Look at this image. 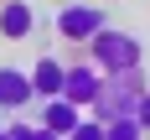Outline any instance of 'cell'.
<instances>
[{
  "label": "cell",
  "mask_w": 150,
  "mask_h": 140,
  "mask_svg": "<svg viewBox=\"0 0 150 140\" xmlns=\"http://www.w3.org/2000/svg\"><path fill=\"white\" fill-rule=\"evenodd\" d=\"M135 119H140V130H145V135H150V93H145V99H140V114H135Z\"/></svg>",
  "instance_id": "obj_12"
},
{
  "label": "cell",
  "mask_w": 150,
  "mask_h": 140,
  "mask_svg": "<svg viewBox=\"0 0 150 140\" xmlns=\"http://www.w3.org/2000/svg\"><path fill=\"white\" fill-rule=\"evenodd\" d=\"M104 140H145L140 119H119V124H104Z\"/></svg>",
  "instance_id": "obj_9"
},
{
  "label": "cell",
  "mask_w": 150,
  "mask_h": 140,
  "mask_svg": "<svg viewBox=\"0 0 150 140\" xmlns=\"http://www.w3.org/2000/svg\"><path fill=\"white\" fill-rule=\"evenodd\" d=\"M73 140H104V124H98V119H83L73 130Z\"/></svg>",
  "instance_id": "obj_11"
},
{
  "label": "cell",
  "mask_w": 150,
  "mask_h": 140,
  "mask_svg": "<svg viewBox=\"0 0 150 140\" xmlns=\"http://www.w3.org/2000/svg\"><path fill=\"white\" fill-rule=\"evenodd\" d=\"M36 31V5L31 0H5L0 5V36L5 42H26Z\"/></svg>",
  "instance_id": "obj_5"
},
{
  "label": "cell",
  "mask_w": 150,
  "mask_h": 140,
  "mask_svg": "<svg viewBox=\"0 0 150 140\" xmlns=\"http://www.w3.org/2000/svg\"><path fill=\"white\" fill-rule=\"evenodd\" d=\"M42 130H52V135H62V140H73V130L83 124V114H78L67 99H52V104H42Z\"/></svg>",
  "instance_id": "obj_8"
},
{
  "label": "cell",
  "mask_w": 150,
  "mask_h": 140,
  "mask_svg": "<svg viewBox=\"0 0 150 140\" xmlns=\"http://www.w3.org/2000/svg\"><path fill=\"white\" fill-rule=\"evenodd\" d=\"M98 88H104V73H98L93 62H73V68H67L62 99H67L73 109H93V104H98Z\"/></svg>",
  "instance_id": "obj_4"
},
{
  "label": "cell",
  "mask_w": 150,
  "mask_h": 140,
  "mask_svg": "<svg viewBox=\"0 0 150 140\" xmlns=\"http://www.w3.org/2000/svg\"><path fill=\"white\" fill-rule=\"evenodd\" d=\"M5 130H11V140H62V135H52V130H42V124H5Z\"/></svg>",
  "instance_id": "obj_10"
},
{
  "label": "cell",
  "mask_w": 150,
  "mask_h": 140,
  "mask_svg": "<svg viewBox=\"0 0 150 140\" xmlns=\"http://www.w3.org/2000/svg\"><path fill=\"white\" fill-rule=\"evenodd\" d=\"M104 26H109V21H104L98 5H78V0H73V5L57 11V36H62V42H93Z\"/></svg>",
  "instance_id": "obj_3"
},
{
  "label": "cell",
  "mask_w": 150,
  "mask_h": 140,
  "mask_svg": "<svg viewBox=\"0 0 150 140\" xmlns=\"http://www.w3.org/2000/svg\"><path fill=\"white\" fill-rule=\"evenodd\" d=\"M31 88H36V99H62V88H67V68H62L57 57H36V68H31Z\"/></svg>",
  "instance_id": "obj_7"
},
{
  "label": "cell",
  "mask_w": 150,
  "mask_h": 140,
  "mask_svg": "<svg viewBox=\"0 0 150 140\" xmlns=\"http://www.w3.org/2000/svg\"><path fill=\"white\" fill-rule=\"evenodd\" d=\"M31 99H36V88H31V73L26 68H0V109H26Z\"/></svg>",
  "instance_id": "obj_6"
},
{
  "label": "cell",
  "mask_w": 150,
  "mask_h": 140,
  "mask_svg": "<svg viewBox=\"0 0 150 140\" xmlns=\"http://www.w3.org/2000/svg\"><path fill=\"white\" fill-rule=\"evenodd\" d=\"M0 140H11V130H5V124H0Z\"/></svg>",
  "instance_id": "obj_13"
},
{
  "label": "cell",
  "mask_w": 150,
  "mask_h": 140,
  "mask_svg": "<svg viewBox=\"0 0 150 140\" xmlns=\"http://www.w3.org/2000/svg\"><path fill=\"white\" fill-rule=\"evenodd\" d=\"M88 47H93V68H98L104 78L135 73L140 68V36H129V31H119V26H104Z\"/></svg>",
  "instance_id": "obj_2"
},
{
  "label": "cell",
  "mask_w": 150,
  "mask_h": 140,
  "mask_svg": "<svg viewBox=\"0 0 150 140\" xmlns=\"http://www.w3.org/2000/svg\"><path fill=\"white\" fill-rule=\"evenodd\" d=\"M150 93V83H145V73H114V78H104V88H98V104L88 109L98 124H119V119H135L140 114V99Z\"/></svg>",
  "instance_id": "obj_1"
}]
</instances>
